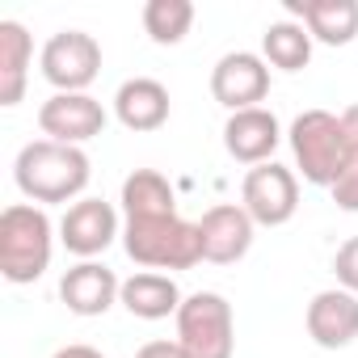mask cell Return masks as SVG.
I'll use <instances>...</instances> for the list:
<instances>
[{
  "label": "cell",
  "mask_w": 358,
  "mask_h": 358,
  "mask_svg": "<svg viewBox=\"0 0 358 358\" xmlns=\"http://www.w3.org/2000/svg\"><path fill=\"white\" fill-rule=\"evenodd\" d=\"M89 177H93L89 156L55 139H34L13 160V182L34 203H72L76 194H85Z\"/></svg>",
  "instance_id": "6da1fadb"
},
{
  "label": "cell",
  "mask_w": 358,
  "mask_h": 358,
  "mask_svg": "<svg viewBox=\"0 0 358 358\" xmlns=\"http://www.w3.org/2000/svg\"><path fill=\"white\" fill-rule=\"evenodd\" d=\"M51 266V220L43 207L13 203L0 211V274L26 287Z\"/></svg>",
  "instance_id": "7a4b0ae2"
},
{
  "label": "cell",
  "mask_w": 358,
  "mask_h": 358,
  "mask_svg": "<svg viewBox=\"0 0 358 358\" xmlns=\"http://www.w3.org/2000/svg\"><path fill=\"white\" fill-rule=\"evenodd\" d=\"M122 249L135 266L148 270H190L203 262V236L199 224H186L182 215L164 220H127Z\"/></svg>",
  "instance_id": "3957f363"
},
{
  "label": "cell",
  "mask_w": 358,
  "mask_h": 358,
  "mask_svg": "<svg viewBox=\"0 0 358 358\" xmlns=\"http://www.w3.org/2000/svg\"><path fill=\"white\" fill-rule=\"evenodd\" d=\"M291 152H295V164L303 173V182L333 190L337 173L345 164V122H341V114L303 110L291 122Z\"/></svg>",
  "instance_id": "277c9868"
},
{
  "label": "cell",
  "mask_w": 358,
  "mask_h": 358,
  "mask_svg": "<svg viewBox=\"0 0 358 358\" xmlns=\"http://www.w3.org/2000/svg\"><path fill=\"white\" fill-rule=\"evenodd\" d=\"M177 341H182L186 358H232L236 350L232 303L215 291H194L177 308Z\"/></svg>",
  "instance_id": "5b68a950"
},
{
  "label": "cell",
  "mask_w": 358,
  "mask_h": 358,
  "mask_svg": "<svg viewBox=\"0 0 358 358\" xmlns=\"http://www.w3.org/2000/svg\"><path fill=\"white\" fill-rule=\"evenodd\" d=\"M241 207L262 228L291 224L295 211H299V182H295V173L287 164H274V160L249 169L245 182H241Z\"/></svg>",
  "instance_id": "8992f818"
},
{
  "label": "cell",
  "mask_w": 358,
  "mask_h": 358,
  "mask_svg": "<svg viewBox=\"0 0 358 358\" xmlns=\"http://www.w3.org/2000/svg\"><path fill=\"white\" fill-rule=\"evenodd\" d=\"M43 76L55 93H85L101 72V47L85 30H59L43 47Z\"/></svg>",
  "instance_id": "52a82bcc"
},
{
  "label": "cell",
  "mask_w": 358,
  "mask_h": 358,
  "mask_svg": "<svg viewBox=\"0 0 358 358\" xmlns=\"http://www.w3.org/2000/svg\"><path fill=\"white\" fill-rule=\"evenodd\" d=\"M266 93H270V68L253 51H228L211 68V97L232 114L253 110L257 101H266Z\"/></svg>",
  "instance_id": "ba28073f"
},
{
  "label": "cell",
  "mask_w": 358,
  "mask_h": 358,
  "mask_svg": "<svg viewBox=\"0 0 358 358\" xmlns=\"http://www.w3.org/2000/svg\"><path fill=\"white\" fill-rule=\"evenodd\" d=\"M38 127H43L47 139L80 148V143H89L106 131V110L89 93H55L38 106Z\"/></svg>",
  "instance_id": "9c48e42d"
},
{
  "label": "cell",
  "mask_w": 358,
  "mask_h": 358,
  "mask_svg": "<svg viewBox=\"0 0 358 358\" xmlns=\"http://www.w3.org/2000/svg\"><path fill=\"white\" fill-rule=\"evenodd\" d=\"M118 236V215L106 199H80L68 207V215L59 220V241L68 253L93 262L97 253H106Z\"/></svg>",
  "instance_id": "30bf717a"
},
{
  "label": "cell",
  "mask_w": 358,
  "mask_h": 358,
  "mask_svg": "<svg viewBox=\"0 0 358 358\" xmlns=\"http://www.w3.org/2000/svg\"><path fill=\"white\" fill-rule=\"evenodd\" d=\"M253 220L245 207L236 203H220L199 220V236H203V262L215 266H232L253 249Z\"/></svg>",
  "instance_id": "8fae6325"
},
{
  "label": "cell",
  "mask_w": 358,
  "mask_h": 358,
  "mask_svg": "<svg viewBox=\"0 0 358 358\" xmlns=\"http://www.w3.org/2000/svg\"><path fill=\"white\" fill-rule=\"evenodd\" d=\"M282 143V127L270 110L253 106V110H241V114H228L224 122V148L232 160L241 164H266L274 156V148Z\"/></svg>",
  "instance_id": "7c38bea8"
},
{
  "label": "cell",
  "mask_w": 358,
  "mask_h": 358,
  "mask_svg": "<svg viewBox=\"0 0 358 358\" xmlns=\"http://www.w3.org/2000/svg\"><path fill=\"white\" fill-rule=\"evenodd\" d=\"M308 337L320 350H345L358 337V295L341 287L316 291L308 303Z\"/></svg>",
  "instance_id": "4fadbf2b"
},
{
  "label": "cell",
  "mask_w": 358,
  "mask_h": 358,
  "mask_svg": "<svg viewBox=\"0 0 358 358\" xmlns=\"http://www.w3.org/2000/svg\"><path fill=\"white\" fill-rule=\"evenodd\" d=\"M118 295H122V282L101 262H80L59 278V299L76 316H106L118 303Z\"/></svg>",
  "instance_id": "5bb4252c"
},
{
  "label": "cell",
  "mask_w": 358,
  "mask_h": 358,
  "mask_svg": "<svg viewBox=\"0 0 358 358\" xmlns=\"http://www.w3.org/2000/svg\"><path fill=\"white\" fill-rule=\"evenodd\" d=\"M287 13L324 47H350L358 38V0H287Z\"/></svg>",
  "instance_id": "9a60e30c"
},
{
  "label": "cell",
  "mask_w": 358,
  "mask_h": 358,
  "mask_svg": "<svg viewBox=\"0 0 358 358\" xmlns=\"http://www.w3.org/2000/svg\"><path fill=\"white\" fill-rule=\"evenodd\" d=\"M114 114L127 131H160L169 122V89L152 76L122 80L114 93Z\"/></svg>",
  "instance_id": "2e32d148"
},
{
  "label": "cell",
  "mask_w": 358,
  "mask_h": 358,
  "mask_svg": "<svg viewBox=\"0 0 358 358\" xmlns=\"http://www.w3.org/2000/svg\"><path fill=\"white\" fill-rule=\"evenodd\" d=\"M118 303L139 316V320H164V316H177V308H182V291H177V282L169 274H156V270H143L135 278L122 282V295Z\"/></svg>",
  "instance_id": "e0dca14e"
},
{
  "label": "cell",
  "mask_w": 358,
  "mask_h": 358,
  "mask_svg": "<svg viewBox=\"0 0 358 358\" xmlns=\"http://www.w3.org/2000/svg\"><path fill=\"white\" fill-rule=\"evenodd\" d=\"M34 43L22 22H0V106H17L26 97Z\"/></svg>",
  "instance_id": "ac0fdd59"
},
{
  "label": "cell",
  "mask_w": 358,
  "mask_h": 358,
  "mask_svg": "<svg viewBox=\"0 0 358 358\" xmlns=\"http://www.w3.org/2000/svg\"><path fill=\"white\" fill-rule=\"evenodd\" d=\"M122 211L127 220H164L177 215V199L169 177L156 169H135L127 182H122Z\"/></svg>",
  "instance_id": "d6986e66"
},
{
  "label": "cell",
  "mask_w": 358,
  "mask_h": 358,
  "mask_svg": "<svg viewBox=\"0 0 358 358\" xmlns=\"http://www.w3.org/2000/svg\"><path fill=\"white\" fill-rule=\"evenodd\" d=\"M262 55H266V64H274L282 72H299L312 59V34L299 22H274L262 34Z\"/></svg>",
  "instance_id": "ffe728a7"
},
{
  "label": "cell",
  "mask_w": 358,
  "mask_h": 358,
  "mask_svg": "<svg viewBox=\"0 0 358 358\" xmlns=\"http://www.w3.org/2000/svg\"><path fill=\"white\" fill-rule=\"evenodd\" d=\"M190 26H194V5L190 0H148L143 5V30L160 47L182 43L190 34Z\"/></svg>",
  "instance_id": "44dd1931"
},
{
  "label": "cell",
  "mask_w": 358,
  "mask_h": 358,
  "mask_svg": "<svg viewBox=\"0 0 358 358\" xmlns=\"http://www.w3.org/2000/svg\"><path fill=\"white\" fill-rule=\"evenodd\" d=\"M341 122H345V164L333 182V203L358 215V106L341 110Z\"/></svg>",
  "instance_id": "7402d4cb"
},
{
  "label": "cell",
  "mask_w": 358,
  "mask_h": 358,
  "mask_svg": "<svg viewBox=\"0 0 358 358\" xmlns=\"http://www.w3.org/2000/svg\"><path fill=\"white\" fill-rule=\"evenodd\" d=\"M333 274H337L341 291L358 295V236H350V241L337 249V257H333Z\"/></svg>",
  "instance_id": "603a6c76"
},
{
  "label": "cell",
  "mask_w": 358,
  "mask_h": 358,
  "mask_svg": "<svg viewBox=\"0 0 358 358\" xmlns=\"http://www.w3.org/2000/svg\"><path fill=\"white\" fill-rule=\"evenodd\" d=\"M135 358H186V350H182V341H148V345H139Z\"/></svg>",
  "instance_id": "cb8c5ba5"
},
{
  "label": "cell",
  "mask_w": 358,
  "mask_h": 358,
  "mask_svg": "<svg viewBox=\"0 0 358 358\" xmlns=\"http://www.w3.org/2000/svg\"><path fill=\"white\" fill-rule=\"evenodd\" d=\"M51 358H106V354L93 350V345H64V350H55Z\"/></svg>",
  "instance_id": "d4e9b609"
}]
</instances>
